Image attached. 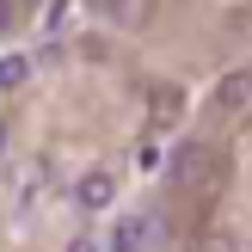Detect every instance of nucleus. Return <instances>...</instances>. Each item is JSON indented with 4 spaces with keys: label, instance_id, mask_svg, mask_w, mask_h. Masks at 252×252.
<instances>
[{
    "label": "nucleus",
    "instance_id": "nucleus-4",
    "mask_svg": "<svg viewBox=\"0 0 252 252\" xmlns=\"http://www.w3.org/2000/svg\"><path fill=\"white\" fill-rule=\"evenodd\" d=\"M111 191H117V185H111V172H86V179H80V203H86V209H105Z\"/></svg>",
    "mask_w": 252,
    "mask_h": 252
},
{
    "label": "nucleus",
    "instance_id": "nucleus-5",
    "mask_svg": "<svg viewBox=\"0 0 252 252\" xmlns=\"http://www.w3.org/2000/svg\"><path fill=\"white\" fill-rule=\"evenodd\" d=\"M25 74H31V62H25V56H6V62H0V93H12Z\"/></svg>",
    "mask_w": 252,
    "mask_h": 252
},
{
    "label": "nucleus",
    "instance_id": "nucleus-6",
    "mask_svg": "<svg viewBox=\"0 0 252 252\" xmlns=\"http://www.w3.org/2000/svg\"><path fill=\"white\" fill-rule=\"evenodd\" d=\"M0 148H6V123H0Z\"/></svg>",
    "mask_w": 252,
    "mask_h": 252
},
{
    "label": "nucleus",
    "instance_id": "nucleus-2",
    "mask_svg": "<svg viewBox=\"0 0 252 252\" xmlns=\"http://www.w3.org/2000/svg\"><path fill=\"white\" fill-rule=\"evenodd\" d=\"M154 240H160V216H123L117 228H111L105 252H148Z\"/></svg>",
    "mask_w": 252,
    "mask_h": 252
},
{
    "label": "nucleus",
    "instance_id": "nucleus-3",
    "mask_svg": "<svg viewBox=\"0 0 252 252\" xmlns=\"http://www.w3.org/2000/svg\"><path fill=\"white\" fill-rule=\"evenodd\" d=\"M246 98H252V74H246V68H240V74H228V80L216 86V111H240Z\"/></svg>",
    "mask_w": 252,
    "mask_h": 252
},
{
    "label": "nucleus",
    "instance_id": "nucleus-1",
    "mask_svg": "<svg viewBox=\"0 0 252 252\" xmlns=\"http://www.w3.org/2000/svg\"><path fill=\"white\" fill-rule=\"evenodd\" d=\"M216 172H221L216 148L197 142V135H191V142H179V148H172V160H166V185H172V191H209Z\"/></svg>",
    "mask_w": 252,
    "mask_h": 252
}]
</instances>
